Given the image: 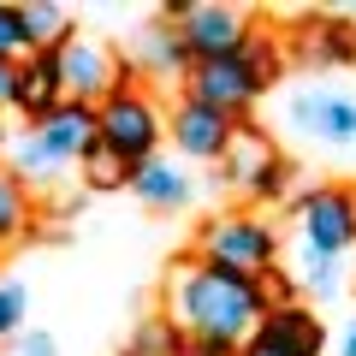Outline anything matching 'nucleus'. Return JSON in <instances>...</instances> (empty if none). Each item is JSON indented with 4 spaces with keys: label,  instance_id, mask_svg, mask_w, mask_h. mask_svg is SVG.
<instances>
[{
    "label": "nucleus",
    "instance_id": "25",
    "mask_svg": "<svg viewBox=\"0 0 356 356\" xmlns=\"http://www.w3.org/2000/svg\"><path fill=\"white\" fill-rule=\"evenodd\" d=\"M13 356H60V344H54L48 332H18V339H13Z\"/></svg>",
    "mask_w": 356,
    "mask_h": 356
},
{
    "label": "nucleus",
    "instance_id": "19",
    "mask_svg": "<svg viewBox=\"0 0 356 356\" xmlns=\"http://www.w3.org/2000/svg\"><path fill=\"white\" fill-rule=\"evenodd\" d=\"M60 154L48 149V143L36 137V131H24V137H13V172L24 178V184H48V178H60Z\"/></svg>",
    "mask_w": 356,
    "mask_h": 356
},
{
    "label": "nucleus",
    "instance_id": "29",
    "mask_svg": "<svg viewBox=\"0 0 356 356\" xmlns=\"http://www.w3.org/2000/svg\"><path fill=\"white\" fill-rule=\"evenodd\" d=\"M344 356H356V327H350V332H344Z\"/></svg>",
    "mask_w": 356,
    "mask_h": 356
},
{
    "label": "nucleus",
    "instance_id": "10",
    "mask_svg": "<svg viewBox=\"0 0 356 356\" xmlns=\"http://www.w3.org/2000/svg\"><path fill=\"white\" fill-rule=\"evenodd\" d=\"M291 119H297V131L332 143V149H350L356 143V102L339 95V89H303V95H291Z\"/></svg>",
    "mask_w": 356,
    "mask_h": 356
},
{
    "label": "nucleus",
    "instance_id": "16",
    "mask_svg": "<svg viewBox=\"0 0 356 356\" xmlns=\"http://www.w3.org/2000/svg\"><path fill=\"white\" fill-rule=\"evenodd\" d=\"M131 191H137V202L143 208H154V214H178V208L191 202V178L178 172L172 161H143L137 172H131Z\"/></svg>",
    "mask_w": 356,
    "mask_h": 356
},
{
    "label": "nucleus",
    "instance_id": "30",
    "mask_svg": "<svg viewBox=\"0 0 356 356\" xmlns=\"http://www.w3.org/2000/svg\"><path fill=\"white\" fill-rule=\"evenodd\" d=\"M0 149H6V125H0Z\"/></svg>",
    "mask_w": 356,
    "mask_h": 356
},
{
    "label": "nucleus",
    "instance_id": "14",
    "mask_svg": "<svg viewBox=\"0 0 356 356\" xmlns=\"http://www.w3.org/2000/svg\"><path fill=\"white\" fill-rule=\"evenodd\" d=\"M255 332H261L267 344H280L285 356H321V350H327V327H321V315H315V309H303V303L267 309Z\"/></svg>",
    "mask_w": 356,
    "mask_h": 356
},
{
    "label": "nucleus",
    "instance_id": "8",
    "mask_svg": "<svg viewBox=\"0 0 356 356\" xmlns=\"http://www.w3.org/2000/svg\"><path fill=\"white\" fill-rule=\"evenodd\" d=\"M220 178L238 184L243 196H255V202H280L291 166H285V154L273 149V137H261L255 125H238V137H232V149H226V172H220Z\"/></svg>",
    "mask_w": 356,
    "mask_h": 356
},
{
    "label": "nucleus",
    "instance_id": "6",
    "mask_svg": "<svg viewBox=\"0 0 356 356\" xmlns=\"http://www.w3.org/2000/svg\"><path fill=\"white\" fill-rule=\"evenodd\" d=\"M60 77H65V102H89V107H102L119 83H137L131 60H119L95 36H72L60 48Z\"/></svg>",
    "mask_w": 356,
    "mask_h": 356
},
{
    "label": "nucleus",
    "instance_id": "21",
    "mask_svg": "<svg viewBox=\"0 0 356 356\" xmlns=\"http://www.w3.org/2000/svg\"><path fill=\"white\" fill-rule=\"evenodd\" d=\"M77 166H83V184H89V191H119V184H131V172H137L131 161H119V154L102 149V143H95Z\"/></svg>",
    "mask_w": 356,
    "mask_h": 356
},
{
    "label": "nucleus",
    "instance_id": "9",
    "mask_svg": "<svg viewBox=\"0 0 356 356\" xmlns=\"http://www.w3.org/2000/svg\"><path fill=\"white\" fill-rule=\"evenodd\" d=\"M166 137L178 143V154H191V161H226L232 137H238V119H226L220 107H202V102H184L172 107L166 119Z\"/></svg>",
    "mask_w": 356,
    "mask_h": 356
},
{
    "label": "nucleus",
    "instance_id": "20",
    "mask_svg": "<svg viewBox=\"0 0 356 356\" xmlns=\"http://www.w3.org/2000/svg\"><path fill=\"white\" fill-rule=\"evenodd\" d=\"M184 332L172 327L166 315H154V321H143L137 332H131V344H125V356H184Z\"/></svg>",
    "mask_w": 356,
    "mask_h": 356
},
{
    "label": "nucleus",
    "instance_id": "1",
    "mask_svg": "<svg viewBox=\"0 0 356 356\" xmlns=\"http://www.w3.org/2000/svg\"><path fill=\"white\" fill-rule=\"evenodd\" d=\"M267 315V291L261 280H243L226 273L214 261H178L172 280H166V321H172L184 339H226L243 344Z\"/></svg>",
    "mask_w": 356,
    "mask_h": 356
},
{
    "label": "nucleus",
    "instance_id": "2",
    "mask_svg": "<svg viewBox=\"0 0 356 356\" xmlns=\"http://www.w3.org/2000/svg\"><path fill=\"white\" fill-rule=\"evenodd\" d=\"M280 77V48L267 36H250V48L243 54H226V60H196L191 72H184V95L202 107H220L226 119L250 113L255 102H261V89Z\"/></svg>",
    "mask_w": 356,
    "mask_h": 356
},
{
    "label": "nucleus",
    "instance_id": "12",
    "mask_svg": "<svg viewBox=\"0 0 356 356\" xmlns=\"http://www.w3.org/2000/svg\"><path fill=\"white\" fill-rule=\"evenodd\" d=\"M65 102V77H60V54H24L18 60V89H13V107L42 125L54 107Z\"/></svg>",
    "mask_w": 356,
    "mask_h": 356
},
{
    "label": "nucleus",
    "instance_id": "17",
    "mask_svg": "<svg viewBox=\"0 0 356 356\" xmlns=\"http://www.w3.org/2000/svg\"><path fill=\"white\" fill-rule=\"evenodd\" d=\"M18 13H24V42H30V54H60L65 42L77 36V30H72V13H65V6H54V0L18 6Z\"/></svg>",
    "mask_w": 356,
    "mask_h": 356
},
{
    "label": "nucleus",
    "instance_id": "3",
    "mask_svg": "<svg viewBox=\"0 0 356 356\" xmlns=\"http://www.w3.org/2000/svg\"><path fill=\"white\" fill-rule=\"evenodd\" d=\"M196 261H214L226 273H243V280H261L280 261V232L255 214H214L202 232H196Z\"/></svg>",
    "mask_w": 356,
    "mask_h": 356
},
{
    "label": "nucleus",
    "instance_id": "24",
    "mask_svg": "<svg viewBox=\"0 0 356 356\" xmlns=\"http://www.w3.org/2000/svg\"><path fill=\"white\" fill-rule=\"evenodd\" d=\"M303 285H309L315 297H332V291H339V267H332L327 255H309V250H303Z\"/></svg>",
    "mask_w": 356,
    "mask_h": 356
},
{
    "label": "nucleus",
    "instance_id": "7",
    "mask_svg": "<svg viewBox=\"0 0 356 356\" xmlns=\"http://www.w3.org/2000/svg\"><path fill=\"white\" fill-rule=\"evenodd\" d=\"M297 226H303V250L339 261L344 250L356 243V191L344 184H321L297 202Z\"/></svg>",
    "mask_w": 356,
    "mask_h": 356
},
{
    "label": "nucleus",
    "instance_id": "23",
    "mask_svg": "<svg viewBox=\"0 0 356 356\" xmlns=\"http://www.w3.org/2000/svg\"><path fill=\"white\" fill-rule=\"evenodd\" d=\"M18 54H30V42H24V13L0 0V60H18Z\"/></svg>",
    "mask_w": 356,
    "mask_h": 356
},
{
    "label": "nucleus",
    "instance_id": "4",
    "mask_svg": "<svg viewBox=\"0 0 356 356\" xmlns=\"http://www.w3.org/2000/svg\"><path fill=\"white\" fill-rule=\"evenodd\" d=\"M95 119H102V149H113L119 161H131V166L154 161V149H161V137H166V119H161V107H154V95L137 89V83H119L113 95L95 107Z\"/></svg>",
    "mask_w": 356,
    "mask_h": 356
},
{
    "label": "nucleus",
    "instance_id": "26",
    "mask_svg": "<svg viewBox=\"0 0 356 356\" xmlns=\"http://www.w3.org/2000/svg\"><path fill=\"white\" fill-rule=\"evenodd\" d=\"M184 356H238V344H226V339H191Z\"/></svg>",
    "mask_w": 356,
    "mask_h": 356
},
{
    "label": "nucleus",
    "instance_id": "13",
    "mask_svg": "<svg viewBox=\"0 0 356 356\" xmlns=\"http://www.w3.org/2000/svg\"><path fill=\"white\" fill-rule=\"evenodd\" d=\"M30 131H36L60 161H83V154L102 143V119H95V107H89V102H60L42 125H30Z\"/></svg>",
    "mask_w": 356,
    "mask_h": 356
},
{
    "label": "nucleus",
    "instance_id": "18",
    "mask_svg": "<svg viewBox=\"0 0 356 356\" xmlns=\"http://www.w3.org/2000/svg\"><path fill=\"white\" fill-rule=\"evenodd\" d=\"M24 232H30V184L13 166H0V243H18Z\"/></svg>",
    "mask_w": 356,
    "mask_h": 356
},
{
    "label": "nucleus",
    "instance_id": "27",
    "mask_svg": "<svg viewBox=\"0 0 356 356\" xmlns=\"http://www.w3.org/2000/svg\"><path fill=\"white\" fill-rule=\"evenodd\" d=\"M13 89H18V60H0V107H13Z\"/></svg>",
    "mask_w": 356,
    "mask_h": 356
},
{
    "label": "nucleus",
    "instance_id": "28",
    "mask_svg": "<svg viewBox=\"0 0 356 356\" xmlns=\"http://www.w3.org/2000/svg\"><path fill=\"white\" fill-rule=\"evenodd\" d=\"M238 356H285V350H280V344H267L261 332H250V339L238 344Z\"/></svg>",
    "mask_w": 356,
    "mask_h": 356
},
{
    "label": "nucleus",
    "instance_id": "5",
    "mask_svg": "<svg viewBox=\"0 0 356 356\" xmlns=\"http://www.w3.org/2000/svg\"><path fill=\"white\" fill-rule=\"evenodd\" d=\"M166 24L178 30L184 54L196 60H226V54H243L250 48V18L243 6H220V0H184V6H166Z\"/></svg>",
    "mask_w": 356,
    "mask_h": 356
},
{
    "label": "nucleus",
    "instance_id": "22",
    "mask_svg": "<svg viewBox=\"0 0 356 356\" xmlns=\"http://www.w3.org/2000/svg\"><path fill=\"white\" fill-rule=\"evenodd\" d=\"M18 327H24V285L0 280V344L18 339Z\"/></svg>",
    "mask_w": 356,
    "mask_h": 356
},
{
    "label": "nucleus",
    "instance_id": "11",
    "mask_svg": "<svg viewBox=\"0 0 356 356\" xmlns=\"http://www.w3.org/2000/svg\"><path fill=\"white\" fill-rule=\"evenodd\" d=\"M291 54H297V65H309V72H327V65H356V24H350L344 13L309 18V24L291 36Z\"/></svg>",
    "mask_w": 356,
    "mask_h": 356
},
{
    "label": "nucleus",
    "instance_id": "15",
    "mask_svg": "<svg viewBox=\"0 0 356 356\" xmlns=\"http://www.w3.org/2000/svg\"><path fill=\"white\" fill-rule=\"evenodd\" d=\"M131 72H149V77H184L191 72V54H184V42H178V30L166 24H149L137 30V42H131Z\"/></svg>",
    "mask_w": 356,
    "mask_h": 356
}]
</instances>
